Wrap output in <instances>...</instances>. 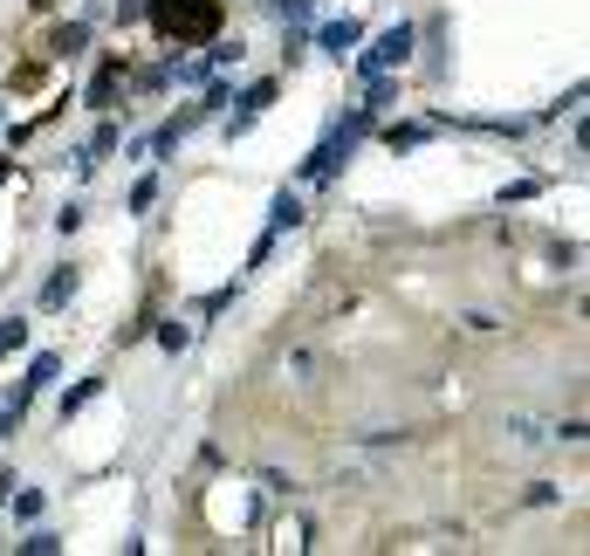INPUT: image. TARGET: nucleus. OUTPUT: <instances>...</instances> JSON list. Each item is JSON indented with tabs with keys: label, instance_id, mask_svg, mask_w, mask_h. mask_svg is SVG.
I'll return each instance as SVG.
<instances>
[{
	"label": "nucleus",
	"instance_id": "obj_25",
	"mask_svg": "<svg viewBox=\"0 0 590 556\" xmlns=\"http://www.w3.org/2000/svg\"><path fill=\"white\" fill-rule=\"evenodd\" d=\"M522 501H529V509H556L563 495H556V482H529V495H522Z\"/></svg>",
	"mask_w": 590,
	"mask_h": 556
},
{
	"label": "nucleus",
	"instance_id": "obj_1",
	"mask_svg": "<svg viewBox=\"0 0 590 556\" xmlns=\"http://www.w3.org/2000/svg\"><path fill=\"white\" fill-rule=\"evenodd\" d=\"M371 124H378V117H371L365 104H357L350 117H337V124H329V131H323V144H316L310 159L296 165V186H329V179H337V172L350 165V151L371 138Z\"/></svg>",
	"mask_w": 590,
	"mask_h": 556
},
{
	"label": "nucleus",
	"instance_id": "obj_19",
	"mask_svg": "<svg viewBox=\"0 0 590 556\" xmlns=\"http://www.w3.org/2000/svg\"><path fill=\"white\" fill-rule=\"evenodd\" d=\"M124 207H131V213H151V207H159V172H144V179L131 186V199H124Z\"/></svg>",
	"mask_w": 590,
	"mask_h": 556
},
{
	"label": "nucleus",
	"instance_id": "obj_13",
	"mask_svg": "<svg viewBox=\"0 0 590 556\" xmlns=\"http://www.w3.org/2000/svg\"><path fill=\"white\" fill-rule=\"evenodd\" d=\"M432 138V117L426 124H384V151H419Z\"/></svg>",
	"mask_w": 590,
	"mask_h": 556
},
{
	"label": "nucleus",
	"instance_id": "obj_15",
	"mask_svg": "<svg viewBox=\"0 0 590 556\" xmlns=\"http://www.w3.org/2000/svg\"><path fill=\"white\" fill-rule=\"evenodd\" d=\"M8 509H14V522H42V509H48V495H42V488H21V482H14V495H8Z\"/></svg>",
	"mask_w": 590,
	"mask_h": 556
},
{
	"label": "nucleus",
	"instance_id": "obj_20",
	"mask_svg": "<svg viewBox=\"0 0 590 556\" xmlns=\"http://www.w3.org/2000/svg\"><path fill=\"white\" fill-rule=\"evenodd\" d=\"M83 220H90V207H83V199H62V207H56V234L69 241V234H76V227H83Z\"/></svg>",
	"mask_w": 590,
	"mask_h": 556
},
{
	"label": "nucleus",
	"instance_id": "obj_4",
	"mask_svg": "<svg viewBox=\"0 0 590 556\" xmlns=\"http://www.w3.org/2000/svg\"><path fill=\"white\" fill-rule=\"evenodd\" d=\"M124 76H131V56H104V62H96V76H90L83 104L90 111H117V96H131V90H124Z\"/></svg>",
	"mask_w": 590,
	"mask_h": 556
},
{
	"label": "nucleus",
	"instance_id": "obj_28",
	"mask_svg": "<svg viewBox=\"0 0 590 556\" xmlns=\"http://www.w3.org/2000/svg\"><path fill=\"white\" fill-rule=\"evenodd\" d=\"M8 179H14V165H8V159H0V186H8Z\"/></svg>",
	"mask_w": 590,
	"mask_h": 556
},
{
	"label": "nucleus",
	"instance_id": "obj_10",
	"mask_svg": "<svg viewBox=\"0 0 590 556\" xmlns=\"http://www.w3.org/2000/svg\"><path fill=\"white\" fill-rule=\"evenodd\" d=\"M365 111H371V117L398 111V69H384V76H365Z\"/></svg>",
	"mask_w": 590,
	"mask_h": 556
},
{
	"label": "nucleus",
	"instance_id": "obj_6",
	"mask_svg": "<svg viewBox=\"0 0 590 556\" xmlns=\"http://www.w3.org/2000/svg\"><path fill=\"white\" fill-rule=\"evenodd\" d=\"M56 378H62V350H35V358H28V378H21V398L35 406L42 392H56Z\"/></svg>",
	"mask_w": 590,
	"mask_h": 556
},
{
	"label": "nucleus",
	"instance_id": "obj_24",
	"mask_svg": "<svg viewBox=\"0 0 590 556\" xmlns=\"http://www.w3.org/2000/svg\"><path fill=\"white\" fill-rule=\"evenodd\" d=\"M543 193V179H516V186H501V207H522V199Z\"/></svg>",
	"mask_w": 590,
	"mask_h": 556
},
{
	"label": "nucleus",
	"instance_id": "obj_17",
	"mask_svg": "<svg viewBox=\"0 0 590 556\" xmlns=\"http://www.w3.org/2000/svg\"><path fill=\"white\" fill-rule=\"evenodd\" d=\"M14 549H21V556H56V549H62V536H56V529H42V522H28V536H21Z\"/></svg>",
	"mask_w": 590,
	"mask_h": 556
},
{
	"label": "nucleus",
	"instance_id": "obj_8",
	"mask_svg": "<svg viewBox=\"0 0 590 556\" xmlns=\"http://www.w3.org/2000/svg\"><path fill=\"white\" fill-rule=\"evenodd\" d=\"M76 289H83V268H76V262H62L56 275H48V282H42V310H69V302H76Z\"/></svg>",
	"mask_w": 590,
	"mask_h": 556
},
{
	"label": "nucleus",
	"instance_id": "obj_11",
	"mask_svg": "<svg viewBox=\"0 0 590 556\" xmlns=\"http://www.w3.org/2000/svg\"><path fill=\"white\" fill-rule=\"evenodd\" d=\"M302 220H310L302 193H289V186H281V193H275V207H268V227H275V234H289V227H302Z\"/></svg>",
	"mask_w": 590,
	"mask_h": 556
},
{
	"label": "nucleus",
	"instance_id": "obj_22",
	"mask_svg": "<svg viewBox=\"0 0 590 556\" xmlns=\"http://www.w3.org/2000/svg\"><path fill=\"white\" fill-rule=\"evenodd\" d=\"M234 296H241V282H227V289H213L207 302H199V316H227V310H234Z\"/></svg>",
	"mask_w": 590,
	"mask_h": 556
},
{
	"label": "nucleus",
	"instance_id": "obj_16",
	"mask_svg": "<svg viewBox=\"0 0 590 556\" xmlns=\"http://www.w3.org/2000/svg\"><path fill=\"white\" fill-rule=\"evenodd\" d=\"M21 419H28V398L8 392V398H0V447H8V440L21 433Z\"/></svg>",
	"mask_w": 590,
	"mask_h": 556
},
{
	"label": "nucleus",
	"instance_id": "obj_21",
	"mask_svg": "<svg viewBox=\"0 0 590 556\" xmlns=\"http://www.w3.org/2000/svg\"><path fill=\"white\" fill-rule=\"evenodd\" d=\"M302 56H310V28H281V62H302Z\"/></svg>",
	"mask_w": 590,
	"mask_h": 556
},
{
	"label": "nucleus",
	"instance_id": "obj_14",
	"mask_svg": "<svg viewBox=\"0 0 590 556\" xmlns=\"http://www.w3.org/2000/svg\"><path fill=\"white\" fill-rule=\"evenodd\" d=\"M262 8L281 21V28H310L316 21V0H262Z\"/></svg>",
	"mask_w": 590,
	"mask_h": 556
},
{
	"label": "nucleus",
	"instance_id": "obj_3",
	"mask_svg": "<svg viewBox=\"0 0 590 556\" xmlns=\"http://www.w3.org/2000/svg\"><path fill=\"white\" fill-rule=\"evenodd\" d=\"M275 96H281V83H275V76H262V83L234 90V104H241V111H227V124H220V131H227V144H241V138L254 131V124L268 117V104H275Z\"/></svg>",
	"mask_w": 590,
	"mask_h": 556
},
{
	"label": "nucleus",
	"instance_id": "obj_7",
	"mask_svg": "<svg viewBox=\"0 0 590 556\" xmlns=\"http://www.w3.org/2000/svg\"><path fill=\"white\" fill-rule=\"evenodd\" d=\"M104 385H111V378H104V371H90V378H76V385H69L62 398H56V419L69 426V419H76V413H83V406H96V398H104Z\"/></svg>",
	"mask_w": 590,
	"mask_h": 556
},
{
	"label": "nucleus",
	"instance_id": "obj_27",
	"mask_svg": "<svg viewBox=\"0 0 590 556\" xmlns=\"http://www.w3.org/2000/svg\"><path fill=\"white\" fill-rule=\"evenodd\" d=\"M14 495V467H0V501H8Z\"/></svg>",
	"mask_w": 590,
	"mask_h": 556
},
{
	"label": "nucleus",
	"instance_id": "obj_23",
	"mask_svg": "<svg viewBox=\"0 0 590 556\" xmlns=\"http://www.w3.org/2000/svg\"><path fill=\"white\" fill-rule=\"evenodd\" d=\"M508 433H516V447H543V440H549V433H543V426H535V419H522V413H516V419H508Z\"/></svg>",
	"mask_w": 590,
	"mask_h": 556
},
{
	"label": "nucleus",
	"instance_id": "obj_18",
	"mask_svg": "<svg viewBox=\"0 0 590 556\" xmlns=\"http://www.w3.org/2000/svg\"><path fill=\"white\" fill-rule=\"evenodd\" d=\"M28 350V316H0V358Z\"/></svg>",
	"mask_w": 590,
	"mask_h": 556
},
{
	"label": "nucleus",
	"instance_id": "obj_26",
	"mask_svg": "<svg viewBox=\"0 0 590 556\" xmlns=\"http://www.w3.org/2000/svg\"><path fill=\"white\" fill-rule=\"evenodd\" d=\"M117 28H144V0H117Z\"/></svg>",
	"mask_w": 590,
	"mask_h": 556
},
{
	"label": "nucleus",
	"instance_id": "obj_12",
	"mask_svg": "<svg viewBox=\"0 0 590 556\" xmlns=\"http://www.w3.org/2000/svg\"><path fill=\"white\" fill-rule=\"evenodd\" d=\"M151 337H159L165 358H178V350H193V323L186 316H159V331H151Z\"/></svg>",
	"mask_w": 590,
	"mask_h": 556
},
{
	"label": "nucleus",
	"instance_id": "obj_29",
	"mask_svg": "<svg viewBox=\"0 0 590 556\" xmlns=\"http://www.w3.org/2000/svg\"><path fill=\"white\" fill-rule=\"evenodd\" d=\"M0 131H8V104H0Z\"/></svg>",
	"mask_w": 590,
	"mask_h": 556
},
{
	"label": "nucleus",
	"instance_id": "obj_2",
	"mask_svg": "<svg viewBox=\"0 0 590 556\" xmlns=\"http://www.w3.org/2000/svg\"><path fill=\"white\" fill-rule=\"evenodd\" d=\"M413 48H419V21H392V28H378L365 56H350L357 76H384V69H405L413 62Z\"/></svg>",
	"mask_w": 590,
	"mask_h": 556
},
{
	"label": "nucleus",
	"instance_id": "obj_9",
	"mask_svg": "<svg viewBox=\"0 0 590 556\" xmlns=\"http://www.w3.org/2000/svg\"><path fill=\"white\" fill-rule=\"evenodd\" d=\"M48 56H56V62H76V56H90V21H62V28L48 35Z\"/></svg>",
	"mask_w": 590,
	"mask_h": 556
},
{
	"label": "nucleus",
	"instance_id": "obj_30",
	"mask_svg": "<svg viewBox=\"0 0 590 556\" xmlns=\"http://www.w3.org/2000/svg\"><path fill=\"white\" fill-rule=\"evenodd\" d=\"M83 8H96V0H83Z\"/></svg>",
	"mask_w": 590,
	"mask_h": 556
},
{
	"label": "nucleus",
	"instance_id": "obj_5",
	"mask_svg": "<svg viewBox=\"0 0 590 556\" xmlns=\"http://www.w3.org/2000/svg\"><path fill=\"white\" fill-rule=\"evenodd\" d=\"M310 48H323L329 62H350L357 48H365V21H350V14H344V21H323V28H316V42H310Z\"/></svg>",
	"mask_w": 590,
	"mask_h": 556
}]
</instances>
